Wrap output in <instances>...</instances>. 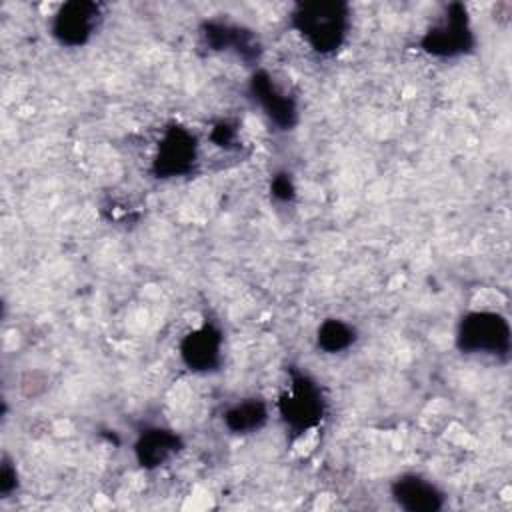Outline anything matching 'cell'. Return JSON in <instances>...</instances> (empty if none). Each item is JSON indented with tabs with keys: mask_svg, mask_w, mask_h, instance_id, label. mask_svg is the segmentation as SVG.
I'll use <instances>...</instances> for the list:
<instances>
[{
	"mask_svg": "<svg viewBox=\"0 0 512 512\" xmlns=\"http://www.w3.org/2000/svg\"><path fill=\"white\" fill-rule=\"evenodd\" d=\"M220 344V332L212 326H202L182 340L180 354L192 370H212L220 362Z\"/></svg>",
	"mask_w": 512,
	"mask_h": 512,
	"instance_id": "ba28073f",
	"label": "cell"
},
{
	"mask_svg": "<svg viewBox=\"0 0 512 512\" xmlns=\"http://www.w3.org/2000/svg\"><path fill=\"white\" fill-rule=\"evenodd\" d=\"M324 402L320 388L308 376H292L280 398V414L294 430H308L322 418Z\"/></svg>",
	"mask_w": 512,
	"mask_h": 512,
	"instance_id": "3957f363",
	"label": "cell"
},
{
	"mask_svg": "<svg viewBox=\"0 0 512 512\" xmlns=\"http://www.w3.org/2000/svg\"><path fill=\"white\" fill-rule=\"evenodd\" d=\"M196 162V140L184 128H170L160 146L154 160V172L162 178L180 176L192 170Z\"/></svg>",
	"mask_w": 512,
	"mask_h": 512,
	"instance_id": "5b68a950",
	"label": "cell"
},
{
	"mask_svg": "<svg viewBox=\"0 0 512 512\" xmlns=\"http://www.w3.org/2000/svg\"><path fill=\"white\" fill-rule=\"evenodd\" d=\"M354 340V330L340 320H326L318 330V344L328 352H340Z\"/></svg>",
	"mask_w": 512,
	"mask_h": 512,
	"instance_id": "4fadbf2b",
	"label": "cell"
},
{
	"mask_svg": "<svg viewBox=\"0 0 512 512\" xmlns=\"http://www.w3.org/2000/svg\"><path fill=\"white\" fill-rule=\"evenodd\" d=\"M422 46L434 56H456L466 52L472 46L466 10L460 4H452L444 20L428 30Z\"/></svg>",
	"mask_w": 512,
	"mask_h": 512,
	"instance_id": "277c9868",
	"label": "cell"
},
{
	"mask_svg": "<svg viewBox=\"0 0 512 512\" xmlns=\"http://www.w3.org/2000/svg\"><path fill=\"white\" fill-rule=\"evenodd\" d=\"M252 92L254 98L260 102V106L264 108V112L268 114V118L278 124L280 128H290L296 120V106L292 102V98H288V94H284L272 80L268 74L258 72L252 78Z\"/></svg>",
	"mask_w": 512,
	"mask_h": 512,
	"instance_id": "52a82bcc",
	"label": "cell"
},
{
	"mask_svg": "<svg viewBox=\"0 0 512 512\" xmlns=\"http://www.w3.org/2000/svg\"><path fill=\"white\" fill-rule=\"evenodd\" d=\"M98 16L100 10L94 2H68L54 16V36L68 46L84 44L90 38Z\"/></svg>",
	"mask_w": 512,
	"mask_h": 512,
	"instance_id": "8992f818",
	"label": "cell"
},
{
	"mask_svg": "<svg viewBox=\"0 0 512 512\" xmlns=\"http://www.w3.org/2000/svg\"><path fill=\"white\" fill-rule=\"evenodd\" d=\"M226 426L232 432H252L266 422V406L258 400H246L232 406L224 416Z\"/></svg>",
	"mask_w": 512,
	"mask_h": 512,
	"instance_id": "7c38bea8",
	"label": "cell"
},
{
	"mask_svg": "<svg viewBox=\"0 0 512 512\" xmlns=\"http://www.w3.org/2000/svg\"><path fill=\"white\" fill-rule=\"evenodd\" d=\"M392 494H394V500L404 510H410V512H430L442 506V494L438 492V488L414 474H406L398 478L392 486Z\"/></svg>",
	"mask_w": 512,
	"mask_h": 512,
	"instance_id": "9c48e42d",
	"label": "cell"
},
{
	"mask_svg": "<svg viewBox=\"0 0 512 512\" xmlns=\"http://www.w3.org/2000/svg\"><path fill=\"white\" fill-rule=\"evenodd\" d=\"M178 442V436L172 434L170 430H146L136 442V456L142 466H160L178 450Z\"/></svg>",
	"mask_w": 512,
	"mask_h": 512,
	"instance_id": "8fae6325",
	"label": "cell"
},
{
	"mask_svg": "<svg viewBox=\"0 0 512 512\" xmlns=\"http://www.w3.org/2000/svg\"><path fill=\"white\" fill-rule=\"evenodd\" d=\"M204 36L210 42V46H214L216 50H234L244 60L254 58L258 52L256 40L250 36V32L242 30L238 26L210 22V24H206Z\"/></svg>",
	"mask_w": 512,
	"mask_h": 512,
	"instance_id": "30bf717a",
	"label": "cell"
},
{
	"mask_svg": "<svg viewBox=\"0 0 512 512\" xmlns=\"http://www.w3.org/2000/svg\"><path fill=\"white\" fill-rule=\"evenodd\" d=\"M272 192H274V196H278V198H282V200H288V198H292V194H294V186H292L290 178H288L286 174H282V176H276V178H274V182H272Z\"/></svg>",
	"mask_w": 512,
	"mask_h": 512,
	"instance_id": "5bb4252c",
	"label": "cell"
},
{
	"mask_svg": "<svg viewBox=\"0 0 512 512\" xmlns=\"http://www.w3.org/2000/svg\"><path fill=\"white\" fill-rule=\"evenodd\" d=\"M458 346L466 352L506 354L510 348L508 322L496 312H472L460 322Z\"/></svg>",
	"mask_w": 512,
	"mask_h": 512,
	"instance_id": "7a4b0ae2",
	"label": "cell"
},
{
	"mask_svg": "<svg viewBox=\"0 0 512 512\" xmlns=\"http://www.w3.org/2000/svg\"><path fill=\"white\" fill-rule=\"evenodd\" d=\"M294 28L318 52H334L342 44L348 28V6L340 2L300 4L292 14Z\"/></svg>",
	"mask_w": 512,
	"mask_h": 512,
	"instance_id": "6da1fadb",
	"label": "cell"
}]
</instances>
